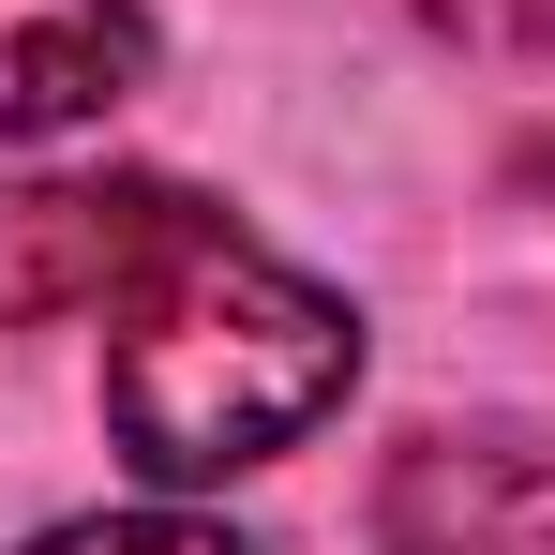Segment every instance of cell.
Wrapping results in <instances>:
<instances>
[{
  "label": "cell",
  "mask_w": 555,
  "mask_h": 555,
  "mask_svg": "<svg viewBox=\"0 0 555 555\" xmlns=\"http://www.w3.org/2000/svg\"><path fill=\"white\" fill-rule=\"evenodd\" d=\"M105 315H120L105 421H120V451L151 480H241V465L300 451L361 375V315L225 210H195Z\"/></svg>",
  "instance_id": "obj_1"
},
{
  "label": "cell",
  "mask_w": 555,
  "mask_h": 555,
  "mask_svg": "<svg viewBox=\"0 0 555 555\" xmlns=\"http://www.w3.org/2000/svg\"><path fill=\"white\" fill-rule=\"evenodd\" d=\"M195 210L210 195H181V181H0V331L105 315Z\"/></svg>",
  "instance_id": "obj_2"
},
{
  "label": "cell",
  "mask_w": 555,
  "mask_h": 555,
  "mask_svg": "<svg viewBox=\"0 0 555 555\" xmlns=\"http://www.w3.org/2000/svg\"><path fill=\"white\" fill-rule=\"evenodd\" d=\"M375 555H555V451L541 436H421L390 465Z\"/></svg>",
  "instance_id": "obj_3"
},
{
  "label": "cell",
  "mask_w": 555,
  "mask_h": 555,
  "mask_svg": "<svg viewBox=\"0 0 555 555\" xmlns=\"http://www.w3.org/2000/svg\"><path fill=\"white\" fill-rule=\"evenodd\" d=\"M151 76L135 0H0V135H76Z\"/></svg>",
  "instance_id": "obj_4"
},
{
  "label": "cell",
  "mask_w": 555,
  "mask_h": 555,
  "mask_svg": "<svg viewBox=\"0 0 555 555\" xmlns=\"http://www.w3.org/2000/svg\"><path fill=\"white\" fill-rule=\"evenodd\" d=\"M15 555H241L225 526H195V511H91V526H46V541Z\"/></svg>",
  "instance_id": "obj_5"
},
{
  "label": "cell",
  "mask_w": 555,
  "mask_h": 555,
  "mask_svg": "<svg viewBox=\"0 0 555 555\" xmlns=\"http://www.w3.org/2000/svg\"><path fill=\"white\" fill-rule=\"evenodd\" d=\"M421 15L480 61H555V0H421Z\"/></svg>",
  "instance_id": "obj_6"
}]
</instances>
